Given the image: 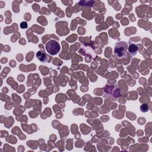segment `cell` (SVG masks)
I'll use <instances>...</instances> for the list:
<instances>
[{
  "instance_id": "6da1fadb",
  "label": "cell",
  "mask_w": 152,
  "mask_h": 152,
  "mask_svg": "<svg viewBox=\"0 0 152 152\" xmlns=\"http://www.w3.org/2000/svg\"><path fill=\"white\" fill-rule=\"evenodd\" d=\"M128 50V43L126 42H118L116 43L114 48V54L119 58L125 55Z\"/></svg>"
},
{
  "instance_id": "7a4b0ae2",
  "label": "cell",
  "mask_w": 152,
  "mask_h": 152,
  "mask_svg": "<svg viewBox=\"0 0 152 152\" xmlns=\"http://www.w3.org/2000/svg\"><path fill=\"white\" fill-rule=\"evenodd\" d=\"M46 50L50 55H55L60 52V45L57 41L50 40L46 45Z\"/></svg>"
},
{
  "instance_id": "3957f363",
  "label": "cell",
  "mask_w": 152,
  "mask_h": 152,
  "mask_svg": "<svg viewBox=\"0 0 152 152\" xmlns=\"http://www.w3.org/2000/svg\"><path fill=\"white\" fill-rule=\"evenodd\" d=\"M37 58L42 63H46L48 60V55L45 53L44 50H39L36 54Z\"/></svg>"
},
{
  "instance_id": "277c9868",
  "label": "cell",
  "mask_w": 152,
  "mask_h": 152,
  "mask_svg": "<svg viewBox=\"0 0 152 152\" xmlns=\"http://www.w3.org/2000/svg\"><path fill=\"white\" fill-rule=\"evenodd\" d=\"M129 50L130 54L133 56L135 55L138 50V46L134 44H130L129 48Z\"/></svg>"
},
{
  "instance_id": "5b68a950",
  "label": "cell",
  "mask_w": 152,
  "mask_h": 152,
  "mask_svg": "<svg viewBox=\"0 0 152 152\" xmlns=\"http://www.w3.org/2000/svg\"><path fill=\"white\" fill-rule=\"evenodd\" d=\"M20 27H21V28H22V29H26L27 27H28V24H27V23L25 22V21L21 22V24H20Z\"/></svg>"
}]
</instances>
